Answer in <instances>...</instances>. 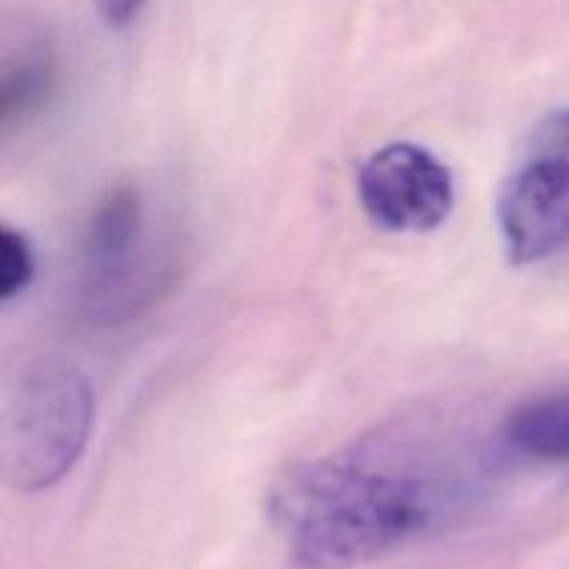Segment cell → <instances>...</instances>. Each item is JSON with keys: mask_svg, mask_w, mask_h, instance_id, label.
Instances as JSON below:
<instances>
[{"mask_svg": "<svg viewBox=\"0 0 569 569\" xmlns=\"http://www.w3.org/2000/svg\"><path fill=\"white\" fill-rule=\"evenodd\" d=\"M426 433H378L287 467L267 495L270 522L306 569H353L442 526L470 478Z\"/></svg>", "mask_w": 569, "mask_h": 569, "instance_id": "cell-1", "label": "cell"}, {"mask_svg": "<svg viewBox=\"0 0 569 569\" xmlns=\"http://www.w3.org/2000/svg\"><path fill=\"white\" fill-rule=\"evenodd\" d=\"M92 426L94 395L76 367L44 365L28 372L6 400L3 478L22 492L53 487L81 459Z\"/></svg>", "mask_w": 569, "mask_h": 569, "instance_id": "cell-2", "label": "cell"}, {"mask_svg": "<svg viewBox=\"0 0 569 569\" xmlns=\"http://www.w3.org/2000/svg\"><path fill=\"white\" fill-rule=\"evenodd\" d=\"M498 228L511 264H539L569 248V109L533 128L498 194Z\"/></svg>", "mask_w": 569, "mask_h": 569, "instance_id": "cell-3", "label": "cell"}, {"mask_svg": "<svg viewBox=\"0 0 569 569\" xmlns=\"http://www.w3.org/2000/svg\"><path fill=\"white\" fill-rule=\"evenodd\" d=\"M142 194L133 187H117L94 206L83 233V267H87L89 303L103 317L131 315L144 306L164 281L161 261L144 244Z\"/></svg>", "mask_w": 569, "mask_h": 569, "instance_id": "cell-4", "label": "cell"}, {"mask_svg": "<svg viewBox=\"0 0 569 569\" xmlns=\"http://www.w3.org/2000/svg\"><path fill=\"white\" fill-rule=\"evenodd\" d=\"M359 200L376 226L395 233H428L445 226L456 206L448 164L415 142L376 150L359 170Z\"/></svg>", "mask_w": 569, "mask_h": 569, "instance_id": "cell-5", "label": "cell"}, {"mask_svg": "<svg viewBox=\"0 0 569 569\" xmlns=\"http://www.w3.org/2000/svg\"><path fill=\"white\" fill-rule=\"evenodd\" d=\"M506 442L528 459L569 465V392L517 406L506 420Z\"/></svg>", "mask_w": 569, "mask_h": 569, "instance_id": "cell-6", "label": "cell"}, {"mask_svg": "<svg viewBox=\"0 0 569 569\" xmlns=\"http://www.w3.org/2000/svg\"><path fill=\"white\" fill-rule=\"evenodd\" d=\"M56 89V64L42 50H26L22 59L6 64L0 83V126L9 131L28 122L50 103Z\"/></svg>", "mask_w": 569, "mask_h": 569, "instance_id": "cell-7", "label": "cell"}, {"mask_svg": "<svg viewBox=\"0 0 569 569\" xmlns=\"http://www.w3.org/2000/svg\"><path fill=\"white\" fill-rule=\"evenodd\" d=\"M37 276V253L31 239L17 228H0V300L11 303L31 287Z\"/></svg>", "mask_w": 569, "mask_h": 569, "instance_id": "cell-8", "label": "cell"}, {"mask_svg": "<svg viewBox=\"0 0 569 569\" xmlns=\"http://www.w3.org/2000/svg\"><path fill=\"white\" fill-rule=\"evenodd\" d=\"M94 6H98L103 26L111 28V31H120V28H128L137 20L144 0H94Z\"/></svg>", "mask_w": 569, "mask_h": 569, "instance_id": "cell-9", "label": "cell"}]
</instances>
